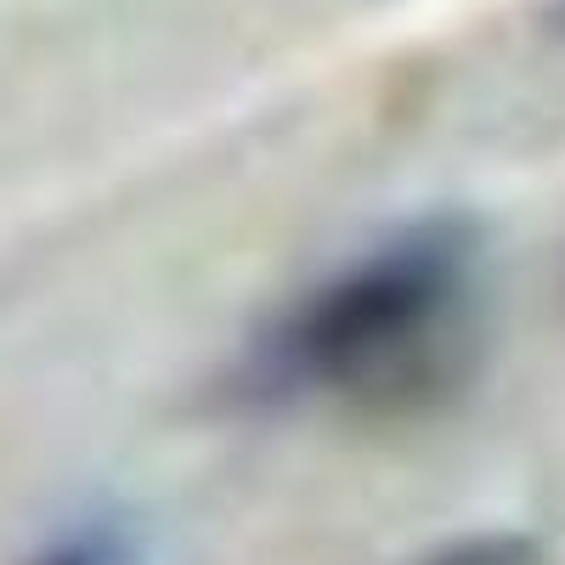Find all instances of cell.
<instances>
[{
	"mask_svg": "<svg viewBox=\"0 0 565 565\" xmlns=\"http://www.w3.org/2000/svg\"><path fill=\"white\" fill-rule=\"evenodd\" d=\"M481 277L487 244L469 215L430 210L402 221L255 322L221 391L244 413L311 402L413 413L469 373Z\"/></svg>",
	"mask_w": 565,
	"mask_h": 565,
	"instance_id": "cell-1",
	"label": "cell"
},
{
	"mask_svg": "<svg viewBox=\"0 0 565 565\" xmlns=\"http://www.w3.org/2000/svg\"><path fill=\"white\" fill-rule=\"evenodd\" d=\"M548 18H554V29L565 34V0H548Z\"/></svg>",
	"mask_w": 565,
	"mask_h": 565,
	"instance_id": "cell-4",
	"label": "cell"
},
{
	"mask_svg": "<svg viewBox=\"0 0 565 565\" xmlns=\"http://www.w3.org/2000/svg\"><path fill=\"white\" fill-rule=\"evenodd\" d=\"M407 565H548V548L526 532H469Z\"/></svg>",
	"mask_w": 565,
	"mask_h": 565,
	"instance_id": "cell-3",
	"label": "cell"
},
{
	"mask_svg": "<svg viewBox=\"0 0 565 565\" xmlns=\"http://www.w3.org/2000/svg\"><path fill=\"white\" fill-rule=\"evenodd\" d=\"M23 565H141V537L125 514H79L52 532Z\"/></svg>",
	"mask_w": 565,
	"mask_h": 565,
	"instance_id": "cell-2",
	"label": "cell"
}]
</instances>
